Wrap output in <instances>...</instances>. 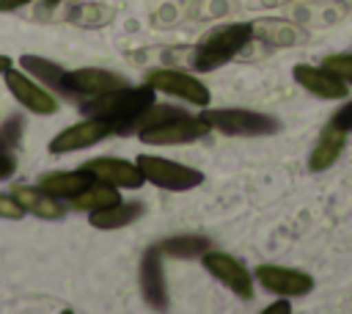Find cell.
<instances>
[{"label":"cell","instance_id":"cell-1","mask_svg":"<svg viewBox=\"0 0 352 314\" xmlns=\"http://www.w3.org/2000/svg\"><path fill=\"white\" fill-rule=\"evenodd\" d=\"M157 102V91L143 83V85H135V88H116L110 94H102V96H94L91 102H82L80 110L91 118H102L113 127V132L118 135H132L140 116Z\"/></svg>","mask_w":352,"mask_h":314},{"label":"cell","instance_id":"cell-2","mask_svg":"<svg viewBox=\"0 0 352 314\" xmlns=\"http://www.w3.org/2000/svg\"><path fill=\"white\" fill-rule=\"evenodd\" d=\"M253 39V25L250 22H228L220 28H212L192 50V66L198 72H212L223 63H228L236 52L248 47Z\"/></svg>","mask_w":352,"mask_h":314},{"label":"cell","instance_id":"cell-3","mask_svg":"<svg viewBox=\"0 0 352 314\" xmlns=\"http://www.w3.org/2000/svg\"><path fill=\"white\" fill-rule=\"evenodd\" d=\"M201 118L209 124V129L234 138H261V135H275L280 129V121L275 116L258 110H239V107H206Z\"/></svg>","mask_w":352,"mask_h":314},{"label":"cell","instance_id":"cell-4","mask_svg":"<svg viewBox=\"0 0 352 314\" xmlns=\"http://www.w3.org/2000/svg\"><path fill=\"white\" fill-rule=\"evenodd\" d=\"M135 163H138L146 182H151L162 190H170V193H184V190H192L204 182V174L198 168L173 163V160L160 157V154H140Z\"/></svg>","mask_w":352,"mask_h":314},{"label":"cell","instance_id":"cell-5","mask_svg":"<svg viewBox=\"0 0 352 314\" xmlns=\"http://www.w3.org/2000/svg\"><path fill=\"white\" fill-rule=\"evenodd\" d=\"M201 264L206 267V273H212L223 286H228L239 300H253V275L248 273V267L223 251H206L201 253Z\"/></svg>","mask_w":352,"mask_h":314},{"label":"cell","instance_id":"cell-6","mask_svg":"<svg viewBox=\"0 0 352 314\" xmlns=\"http://www.w3.org/2000/svg\"><path fill=\"white\" fill-rule=\"evenodd\" d=\"M146 83L154 88V91H162V94H170V96H179L190 105H198V107H206L212 102V94L209 88L195 80L192 74L187 72H179V69H151L146 74Z\"/></svg>","mask_w":352,"mask_h":314},{"label":"cell","instance_id":"cell-7","mask_svg":"<svg viewBox=\"0 0 352 314\" xmlns=\"http://www.w3.org/2000/svg\"><path fill=\"white\" fill-rule=\"evenodd\" d=\"M206 132H209V124L201 116L192 118V116L182 113V116H176L170 121H162L157 127L140 129L138 138L143 143H154V146H179V143H192V140L204 138Z\"/></svg>","mask_w":352,"mask_h":314},{"label":"cell","instance_id":"cell-8","mask_svg":"<svg viewBox=\"0 0 352 314\" xmlns=\"http://www.w3.org/2000/svg\"><path fill=\"white\" fill-rule=\"evenodd\" d=\"M3 77H6V85H8V91L14 94V99L22 102V107H28L30 113H38V116H52V113H58L60 102H58L44 85L33 83L28 74H22V72H16V69L11 66V69L3 72Z\"/></svg>","mask_w":352,"mask_h":314},{"label":"cell","instance_id":"cell-9","mask_svg":"<svg viewBox=\"0 0 352 314\" xmlns=\"http://www.w3.org/2000/svg\"><path fill=\"white\" fill-rule=\"evenodd\" d=\"M256 278L264 289L283 295V297H302L314 289V278L308 273L294 270V267H283V264H258Z\"/></svg>","mask_w":352,"mask_h":314},{"label":"cell","instance_id":"cell-10","mask_svg":"<svg viewBox=\"0 0 352 314\" xmlns=\"http://www.w3.org/2000/svg\"><path fill=\"white\" fill-rule=\"evenodd\" d=\"M113 132V127L102 118H85V121H77L72 127H66L63 132H58L52 140H50V154H66V151H80L85 146H94L99 140H104L107 135Z\"/></svg>","mask_w":352,"mask_h":314},{"label":"cell","instance_id":"cell-11","mask_svg":"<svg viewBox=\"0 0 352 314\" xmlns=\"http://www.w3.org/2000/svg\"><path fill=\"white\" fill-rule=\"evenodd\" d=\"M140 295H143L146 306L154 308V311H165L170 306L165 275H162V251H160V245L146 248V253L140 259Z\"/></svg>","mask_w":352,"mask_h":314},{"label":"cell","instance_id":"cell-12","mask_svg":"<svg viewBox=\"0 0 352 314\" xmlns=\"http://www.w3.org/2000/svg\"><path fill=\"white\" fill-rule=\"evenodd\" d=\"M82 168L94 176V182H104V185H113V187L135 190V187H140L146 182L140 168H138V163H129L124 157H94Z\"/></svg>","mask_w":352,"mask_h":314},{"label":"cell","instance_id":"cell-13","mask_svg":"<svg viewBox=\"0 0 352 314\" xmlns=\"http://www.w3.org/2000/svg\"><path fill=\"white\" fill-rule=\"evenodd\" d=\"M124 85H126V80L118 72H107V69H96V66L66 72L69 96H102L116 88H124Z\"/></svg>","mask_w":352,"mask_h":314},{"label":"cell","instance_id":"cell-14","mask_svg":"<svg viewBox=\"0 0 352 314\" xmlns=\"http://www.w3.org/2000/svg\"><path fill=\"white\" fill-rule=\"evenodd\" d=\"M292 74H294V80H297L305 91H311L314 96H322V99H344V96L349 94V85H346L336 72H330V69H324V66L297 63V66L292 69Z\"/></svg>","mask_w":352,"mask_h":314},{"label":"cell","instance_id":"cell-15","mask_svg":"<svg viewBox=\"0 0 352 314\" xmlns=\"http://www.w3.org/2000/svg\"><path fill=\"white\" fill-rule=\"evenodd\" d=\"M11 196L19 201V207L36 218H44V220H60L66 215V207L60 204V198L50 196L47 190L41 187H30V185H14L11 187Z\"/></svg>","mask_w":352,"mask_h":314},{"label":"cell","instance_id":"cell-16","mask_svg":"<svg viewBox=\"0 0 352 314\" xmlns=\"http://www.w3.org/2000/svg\"><path fill=\"white\" fill-rule=\"evenodd\" d=\"M344 143H346V132L338 129L336 124H327V129L319 135L316 146L311 149V157H308V168L311 171H327L344 151Z\"/></svg>","mask_w":352,"mask_h":314},{"label":"cell","instance_id":"cell-17","mask_svg":"<svg viewBox=\"0 0 352 314\" xmlns=\"http://www.w3.org/2000/svg\"><path fill=\"white\" fill-rule=\"evenodd\" d=\"M88 185H94V176L85 168H80V171H52V174H44L38 179V187L47 190L55 198H72V196L82 193Z\"/></svg>","mask_w":352,"mask_h":314},{"label":"cell","instance_id":"cell-18","mask_svg":"<svg viewBox=\"0 0 352 314\" xmlns=\"http://www.w3.org/2000/svg\"><path fill=\"white\" fill-rule=\"evenodd\" d=\"M143 215V204L140 201H118L113 207H104V209H96L91 212V226L94 229H102V231H113V229H121V226H129L132 220H138Z\"/></svg>","mask_w":352,"mask_h":314},{"label":"cell","instance_id":"cell-19","mask_svg":"<svg viewBox=\"0 0 352 314\" xmlns=\"http://www.w3.org/2000/svg\"><path fill=\"white\" fill-rule=\"evenodd\" d=\"M253 25V39H261L267 44H275V47H292L297 41H302V30L289 25L286 19H256L250 22Z\"/></svg>","mask_w":352,"mask_h":314},{"label":"cell","instance_id":"cell-20","mask_svg":"<svg viewBox=\"0 0 352 314\" xmlns=\"http://www.w3.org/2000/svg\"><path fill=\"white\" fill-rule=\"evenodd\" d=\"M121 201V193L113 187V185H104V182H96V185H88L82 193L72 196L69 204L72 209L77 212H96V209H104V207H113Z\"/></svg>","mask_w":352,"mask_h":314},{"label":"cell","instance_id":"cell-21","mask_svg":"<svg viewBox=\"0 0 352 314\" xmlns=\"http://www.w3.org/2000/svg\"><path fill=\"white\" fill-rule=\"evenodd\" d=\"M162 256H173V259H198L201 253H206L212 248V240L209 237H201V234H176V237H168L162 242H157Z\"/></svg>","mask_w":352,"mask_h":314},{"label":"cell","instance_id":"cell-22","mask_svg":"<svg viewBox=\"0 0 352 314\" xmlns=\"http://www.w3.org/2000/svg\"><path fill=\"white\" fill-rule=\"evenodd\" d=\"M19 63H22L25 72H30L33 77L44 80L50 88H55L60 94H69V88H66V69L63 66H58V63H52L47 58H38V55H22Z\"/></svg>","mask_w":352,"mask_h":314},{"label":"cell","instance_id":"cell-23","mask_svg":"<svg viewBox=\"0 0 352 314\" xmlns=\"http://www.w3.org/2000/svg\"><path fill=\"white\" fill-rule=\"evenodd\" d=\"M69 19L80 28H102L113 19V8L110 6H102V3H88V6H77Z\"/></svg>","mask_w":352,"mask_h":314},{"label":"cell","instance_id":"cell-24","mask_svg":"<svg viewBox=\"0 0 352 314\" xmlns=\"http://www.w3.org/2000/svg\"><path fill=\"white\" fill-rule=\"evenodd\" d=\"M22 129H25L22 116H8V118L0 124V149H3V151L16 149L19 140H22Z\"/></svg>","mask_w":352,"mask_h":314},{"label":"cell","instance_id":"cell-25","mask_svg":"<svg viewBox=\"0 0 352 314\" xmlns=\"http://www.w3.org/2000/svg\"><path fill=\"white\" fill-rule=\"evenodd\" d=\"M322 66L330 69V72H336L341 80H349L352 83V52L349 55H327Z\"/></svg>","mask_w":352,"mask_h":314},{"label":"cell","instance_id":"cell-26","mask_svg":"<svg viewBox=\"0 0 352 314\" xmlns=\"http://www.w3.org/2000/svg\"><path fill=\"white\" fill-rule=\"evenodd\" d=\"M25 215V209L19 207V201L14 198V196H3L0 193V218H6V220H19Z\"/></svg>","mask_w":352,"mask_h":314},{"label":"cell","instance_id":"cell-27","mask_svg":"<svg viewBox=\"0 0 352 314\" xmlns=\"http://www.w3.org/2000/svg\"><path fill=\"white\" fill-rule=\"evenodd\" d=\"M330 124H336L344 132H352V102H346L341 110H336L333 118H330Z\"/></svg>","mask_w":352,"mask_h":314},{"label":"cell","instance_id":"cell-28","mask_svg":"<svg viewBox=\"0 0 352 314\" xmlns=\"http://www.w3.org/2000/svg\"><path fill=\"white\" fill-rule=\"evenodd\" d=\"M14 171H16V163H14V157H11L8 151H3V149H0V179H8Z\"/></svg>","mask_w":352,"mask_h":314},{"label":"cell","instance_id":"cell-29","mask_svg":"<svg viewBox=\"0 0 352 314\" xmlns=\"http://www.w3.org/2000/svg\"><path fill=\"white\" fill-rule=\"evenodd\" d=\"M292 311V303L289 300H278V303H270L264 308V314H289Z\"/></svg>","mask_w":352,"mask_h":314},{"label":"cell","instance_id":"cell-30","mask_svg":"<svg viewBox=\"0 0 352 314\" xmlns=\"http://www.w3.org/2000/svg\"><path fill=\"white\" fill-rule=\"evenodd\" d=\"M25 3H30V0H0V11H3V14H8V11L22 8Z\"/></svg>","mask_w":352,"mask_h":314},{"label":"cell","instance_id":"cell-31","mask_svg":"<svg viewBox=\"0 0 352 314\" xmlns=\"http://www.w3.org/2000/svg\"><path fill=\"white\" fill-rule=\"evenodd\" d=\"M6 69H11V58H8V55H0V74H3Z\"/></svg>","mask_w":352,"mask_h":314},{"label":"cell","instance_id":"cell-32","mask_svg":"<svg viewBox=\"0 0 352 314\" xmlns=\"http://www.w3.org/2000/svg\"><path fill=\"white\" fill-rule=\"evenodd\" d=\"M44 3H47V6H55V3H58V0H44Z\"/></svg>","mask_w":352,"mask_h":314}]
</instances>
